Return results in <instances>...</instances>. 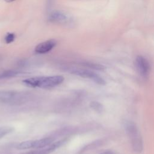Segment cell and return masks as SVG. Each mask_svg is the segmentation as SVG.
Here are the masks:
<instances>
[{
  "mask_svg": "<svg viewBox=\"0 0 154 154\" xmlns=\"http://www.w3.org/2000/svg\"><path fill=\"white\" fill-rule=\"evenodd\" d=\"M64 79V77L60 75L36 76L25 79L22 82L26 86L31 88H50L61 84Z\"/></svg>",
  "mask_w": 154,
  "mask_h": 154,
  "instance_id": "1",
  "label": "cell"
},
{
  "mask_svg": "<svg viewBox=\"0 0 154 154\" xmlns=\"http://www.w3.org/2000/svg\"><path fill=\"white\" fill-rule=\"evenodd\" d=\"M125 130L134 151L137 153H141L143 148V140L136 125L133 122H129L126 124Z\"/></svg>",
  "mask_w": 154,
  "mask_h": 154,
  "instance_id": "2",
  "label": "cell"
},
{
  "mask_svg": "<svg viewBox=\"0 0 154 154\" xmlns=\"http://www.w3.org/2000/svg\"><path fill=\"white\" fill-rule=\"evenodd\" d=\"M25 95L13 90H0V103L6 105H19L26 100Z\"/></svg>",
  "mask_w": 154,
  "mask_h": 154,
  "instance_id": "3",
  "label": "cell"
},
{
  "mask_svg": "<svg viewBox=\"0 0 154 154\" xmlns=\"http://www.w3.org/2000/svg\"><path fill=\"white\" fill-rule=\"evenodd\" d=\"M54 141V138L52 137L43 138L39 140H28L20 143L16 146V148L19 150H25L28 149H42L47 147L51 144Z\"/></svg>",
  "mask_w": 154,
  "mask_h": 154,
  "instance_id": "4",
  "label": "cell"
},
{
  "mask_svg": "<svg viewBox=\"0 0 154 154\" xmlns=\"http://www.w3.org/2000/svg\"><path fill=\"white\" fill-rule=\"evenodd\" d=\"M71 73L84 78L90 79L91 80H92L95 83L99 85H103L105 84V81H104V79L92 70H87V69H77L72 70Z\"/></svg>",
  "mask_w": 154,
  "mask_h": 154,
  "instance_id": "5",
  "label": "cell"
},
{
  "mask_svg": "<svg viewBox=\"0 0 154 154\" xmlns=\"http://www.w3.org/2000/svg\"><path fill=\"white\" fill-rule=\"evenodd\" d=\"M135 66L138 74L143 78H147L150 70V66L147 60L141 55H138L135 60Z\"/></svg>",
  "mask_w": 154,
  "mask_h": 154,
  "instance_id": "6",
  "label": "cell"
},
{
  "mask_svg": "<svg viewBox=\"0 0 154 154\" xmlns=\"http://www.w3.org/2000/svg\"><path fill=\"white\" fill-rule=\"evenodd\" d=\"M48 20L55 24H65L70 22L69 17L62 11H54L48 16Z\"/></svg>",
  "mask_w": 154,
  "mask_h": 154,
  "instance_id": "7",
  "label": "cell"
},
{
  "mask_svg": "<svg viewBox=\"0 0 154 154\" xmlns=\"http://www.w3.org/2000/svg\"><path fill=\"white\" fill-rule=\"evenodd\" d=\"M65 140H59L58 141L52 143L49 146L45 147L44 148H42V149L37 150H34L28 152L26 154H49L53 151L57 149L63 145V144L65 142Z\"/></svg>",
  "mask_w": 154,
  "mask_h": 154,
  "instance_id": "8",
  "label": "cell"
},
{
  "mask_svg": "<svg viewBox=\"0 0 154 154\" xmlns=\"http://www.w3.org/2000/svg\"><path fill=\"white\" fill-rule=\"evenodd\" d=\"M57 44L55 40L51 39L39 43L35 48V52L38 54H45L51 51Z\"/></svg>",
  "mask_w": 154,
  "mask_h": 154,
  "instance_id": "9",
  "label": "cell"
},
{
  "mask_svg": "<svg viewBox=\"0 0 154 154\" xmlns=\"http://www.w3.org/2000/svg\"><path fill=\"white\" fill-rule=\"evenodd\" d=\"M22 72L19 70H5L0 73V79H8L11 77H14L17 76L18 75L20 74Z\"/></svg>",
  "mask_w": 154,
  "mask_h": 154,
  "instance_id": "10",
  "label": "cell"
},
{
  "mask_svg": "<svg viewBox=\"0 0 154 154\" xmlns=\"http://www.w3.org/2000/svg\"><path fill=\"white\" fill-rule=\"evenodd\" d=\"M82 64L84 66H85L89 69H93V70H103L105 69V67L103 66L101 64L91 63V62H83Z\"/></svg>",
  "mask_w": 154,
  "mask_h": 154,
  "instance_id": "11",
  "label": "cell"
},
{
  "mask_svg": "<svg viewBox=\"0 0 154 154\" xmlns=\"http://www.w3.org/2000/svg\"><path fill=\"white\" fill-rule=\"evenodd\" d=\"M14 130L13 127L10 126H2L0 127V139L3 138L6 135L11 133Z\"/></svg>",
  "mask_w": 154,
  "mask_h": 154,
  "instance_id": "12",
  "label": "cell"
},
{
  "mask_svg": "<svg viewBox=\"0 0 154 154\" xmlns=\"http://www.w3.org/2000/svg\"><path fill=\"white\" fill-rule=\"evenodd\" d=\"M90 106L97 112H102L103 109V105L97 101L91 102L90 104Z\"/></svg>",
  "mask_w": 154,
  "mask_h": 154,
  "instance_id": "13",
  "label": "cell"
},
{
  "mask_svg": "<svg viewBox=\"0 0 154 154\" xmlns=\"http://www.w3.org/2000/svg\"><path fill=\"white\" fill-rule=\"evenodd\" d=\"M15 38V35L14 33H8L5 35L4 40L6 43H10L14 41Z\"/></svg>",
  "mask_w": 154,
  "mask_h": 154,
  "instance_id": "14",
  "label": "cell"
},
{
  "mask_svg": "<svg viewBox=\"0 0 154 154\" xmlns=\"http://www.w3.org/2000/svg\"><path fill=\"white\" fill-rule=\"evenodd\" d=\"M99 154H114V152L111 150H106L102 152H101Z\"/></svg>",
  "mask_w": 154,
  "mask_h": 154,
  "instance_id": "15",
  "label": "cell"
},
{
  "mask_svg": "<svg viewBox=\"0 0 154 154\" xmlns=\"http://www.w3.org/2000/svg\"><path fill=\"white\" fill-rule=\"evenodd\" d=\"M5 1L7 2H13V1H14L15 0H4Z\"/></svg>",
  "mask_w": 154,
  "mask_h": 154,
  "instance_id": "16",
  "label": "cell"
}]
</instances>
